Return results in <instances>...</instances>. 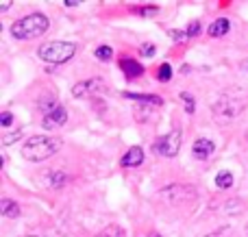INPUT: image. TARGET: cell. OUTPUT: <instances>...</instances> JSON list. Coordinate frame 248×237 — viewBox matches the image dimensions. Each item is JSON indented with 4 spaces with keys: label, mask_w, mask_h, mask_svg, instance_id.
<instances>
[{
    "label": "cell",
    "mask_w": 248,
    "mask_h": 237,
    "mask_svg": "<svg viewBox=\"0 0 248 237\" xmlns=\"http://www.w3.org/2000/svg\"><path fill=\"white\" fill-rule=\"evenodd\" d=\"M63 142L59 137H52V135H33L24 142V146L20 148L22 157L31 163H37V161H46L52 155L61 150Z\"/></svg>",
    "instance_id": "1"
},
{
    "label": "cell",
    "mask_w": 248,
    "mask_h": 237,
    "mask_svg": "<svg viewBox=\"0 0 248 237\" xmlns=\"http://www.w3.org/2000/svg\"><path fill=\"white\" fill-rule=\"evenodd\" d=\"M48 26H50V20H48L44 13L35 11V13H29V15H24V17L13 22L11 35H13V39H17V42H29V39L42 37V35L48 30Z\"/></svg>",
    "instance_id": "2"
},
{
    "label": "cell",
    "mask_w": 248,
    "mask_h": 237,
    "mask_svg": "<svg viewBox=\"0 0 248 237\" xmlns=\"http://www.w3.org/2000/svg\"><path fill=\"white\" fill-rule=\"evenodd\" d=\"M39 59L52 65L68 63L74 55H77V44L74 42H63V39H55V42H46L39 46Z\"/></svg>",
    "instance_id": "3"
},
{
    "label": "cell",
    "mask_w": 248,
    "mask_h": 237,
    "mask_svg": "<svg viewBox=\"0 0 248 237\" xmlns=\"http://www.w3.org/2000/svg\"><path fill=\"white\" fill-rule=\"evenodd\" d=\"M181 139H183V135H181L179 129L170 131L168 135L155 139L153 142V152L155 155H163V157H168V159H172V157H176L179 155V150H181Z\"/></svg>",
    "instance_id": "4"
},
{
    "label": "cell",
    "mask_w": 248,
    "mask_h": 237,
    "mask_svg": "<svg viewBox=\"0 0 248 237\" xmlns=\"http://www.w3.org/2000/svg\"><path fill=\"white\" fill-rule=\"evenodd\" d=\"M105 91V83L100 78H90V81H81L72 87V96L74 98H83L87 94H103Z\"/></svg>",
    "instance_id": "5"
},
{
    "label": "cell",
    "mask_w": 248,
    "mask_h": 237,
    "mask_svg": "<svg viewBox=\"0 0 248 237\" xmlns=\"http://www.w3.org/2000/svg\"><path fill=\"white\" fill-rule=\"evenodd\" d=\"M120 70L124 72V76H126L128 81H135V78L144 76V65H141L137 59H133V57H122L120 59Z\"/></svg>",
    "instance_id": "6"
},
{
    "label": "cell",
    "mask_w": 248,
    "mask_h": 237,
    "mask_svg": "<svg viewBox=\"0 0 248 237\" xmlns=\"http://www.w3.org/2000/svg\"><path fill=\"white\" fill-rule=\"evenodd\" d=\"M65 122H68V111H65V107H57L55 111H50L48 116H44L42 124H44V129L52 131V129H59V126H63Z\"/></svg>",
    "instance_id": "7"
},
{
    "label": "cell",
    "mask_w": 248,
    "mask_h": 237,
    "mask_svg": "<svg viewBox=\"0 0 248 237\" xmlns=\"http://www.w3.org/2000/svg\"><path fill=\"white\" fill-rule=\"evenodd\" d=\"M214 150H216L214 142H211V139H207V137H201V139H196V142H194L192 157H194V159H198V161H205V159H209V157L214 155Z\"/></svg>",
    "instance_id": "8"
},
{
    "label": "cell",
    "mask_w": 248,
    "mask_h": 237,
    "mask_svg": "<svg viewBox=\"0 0 248 237\" xmlns=\"http://www.w3.org/2000/svg\"><path fill=\"white\" fill-rule=\"evenodd\" d=\"M141 163H144V150H141V146H131L120 159L122 168H140Z\"/></svg>",
    "instance_id": "9"
},
{
    "label": "cell",
    "mask_w": 248,
    "mask_h": 237,
    "mask_svg": "<svg viewBox=\"0 0 248 237\" xmlns=\"http://www.w3.org/2000/svg\"><path fill=\"white\" fill-rule=\"evenodd\" d=\"M124 98L128 100H137V103H146L150 107H161L163 104V98L157 94H140V91H122Z\"/></svg>",
    "instance_id": "10"
},
{
    "label": "cell",
    "mask_w": 248,
    "mask_h": 237,
    "mask_svg": "<svg viewBox=\"0 0 248 237\" xmlns=\"http://www.w3.org/2000/svg\"><path fill=\"white\" fill-rule=\"evenodd\" d=\"M229 30H231V22H229L227 17H218V20H214L209 24L207 35H209V37H222V35H227Z\"/></svg>",
    "instance_id": "11"
},
{
    "label": "cell",
    "mask_w": 248,
    "mask_h": 237,
    "mask_svg": "<svg viewBox=\"0 0 248 237\" xmlns=\"http://www.w3.org/2000/svg\"><path fill=\"white\" fill-rule=\"evenodd\" d=\"M37 107H39V111H42L44 116H48V113L55 111V109L61 107V104L57 103V96L55 94H44L42 98L37 100Z\"/></svg>",
    "instance_id": "12"
},
{
    "label": "cell",
    "mask_w": 248,
    "mask_h": 237,
    "mask_svg": "<svg viewBox=\"0 0 248 237\" xmlns=\"http://www.w3.org/2000/svg\"><path fill=\"white\" fill-rule=\"evenodd\" d=\"M0 213L4 218H20V205L11 198H2L0 200Z\"/></svg>",
    "instance_id": "13"
},
{
    "label": "cell",
    "mask_w": 248,
    "mask_h": 237,
    "mask_svg": "<svg viewBox=\"0 0 248 237\" xmlns=\"http://www.w3.org/2000/svg\"><path fill=\"white\" fill-rule=\"evenodd\" d=\"M233 183H235V178H233V172H229V170H220L216 174V187L218 190H229V187H233Z\"/></svg>",
    "instance_id": "14"
},
{
    "label": "cell",
    "mask_w": 248,
    "mask_h": 237,
    "mask_svg": "<svg viewBox=\"0 0 248 237\" xmlns=\"http://www.w3.org/2000/svg\"><path fill=\"white\" fill-rule=\"evenodd\" d=\"M46 178H48V187H63V185H68L70 183V177L65 172H48L46 174Z\"/></svg>",
    "instance_id": "15"
},
{
    "label": "cell",
    "mask_w": 248,
    "mask_h": 237,
    "mask_svg": "<svg viewBox=\"0 0 248 237\" xmlns=\"http://www.w3.org/2000/svg\"><path fill=\"white\" fill-rule=\"evenodd\" d=\"M94 237H124V229L118 224H109V226H105L100 233H96Z\"/></svg>",
    "instance_id": "16"
},
{
    "label": "cell",
    "mask_w": 248,
    "mask_h": 237,
    "mask_svg": "<svg viewBox=\"0 0 248 237\" xmlns=\"http://www.w3.org/2000/svg\"><path fill=\"white\" fill-rule=\"evenodd\" d=\"M94 57H96L98 61H105V63H107V61L113 59V48H111V46H105V44H103V46H98V48L94 50Z\"/></svg>",
    "instance_id": "17"
},
{
    "label": "cell",
    "mask_w": 248,
    "mask_h": 237,
    "mask_svg": "<svg viewBox=\"0 0 248 237\" xmlns=\"http://www.w3.org/2000/svg\"><path fill=\"white\" fill-rule=\"evenodd\" d=\"M172 78V65L170 63H161L157 70V81L159 83H168Z\"/></svg>",
    "instance_id": "18"
},
{
    "label": "cell",
    "mask_w": 248,
    "mask_h": 237,
    "mask_svg": "<svg viewBox=\"0 0 248 237\" xmlns=\"http://www.w3.org/2000/svg\"><path fill=\"white\" fill-rule=\"evenodd\" d=\"M181 100L185 103V113H194L196 111V100L189 91H181Z\"/></svg>",
    "instance_id": "19"
},
{
    "label": "cell",
    "mask_w": 248,
    "mask_h": 237,
    "mask_svg": "<svg viewBox=\"0 0 248 237\" xmlns=\"http://www.w3.org/2000/svg\"><path fill=\"white\" fill-rule=\"evenodd\" d=\"M155 52H157V46H155L153 42H144V44L140 46V55H141V57H153Z\"/></svg>",
    "instance_id": "20"
},
{
    "label": "cell",
    "mask_w": 248,
    "mask_h": 237,
    "mask_svg": "<svg viewBox=\"0 0 248 237\" xmlns=\"http://www.w3.org/2000/svg\"><path fill=\"white\" fill-rule=\"evenodd\" d=\"M20 137H22V131L17 129V131H13V133L2 135V144H4V146H11V144H13V142H17Z\"/></svg>",
    "instance_id": "21"
},
{
    "label": "cell",
    "mask_w": 248,
    "mask_h": 237,
    "mask_svg": "<svg viewBox=\"0 0 248 237\" xmlns=\"http://www.w3.org/2000/svg\"><path fill=\"white\" fill-rule=\"evenodd\" d=\"M205 237H235V231L229 229V226H222V229H218L216 233H209V235H205Z\"/></svg>",
    "instance_id": "22"
},
{
    "label": "cell",
    "mask_w": 248,
    "mask_h": 237,
    "mask_svg": "<svg viewBox=\"0 0 248 237\" xmlns=\"http://www.w3.org/2000/svg\"><path fill=\"white\" fill-rule=\"evenodd\" d=\"M133 11L140 13V15H150V13H157V11H159V7H157V4H144V7L133 9Z\"/></svg>",
    "instance_id": "23"
},
{
    "label": "cell",
    "mask_w": 248,
    "mask_h": 237,
    "mask_svg": "<svg viewBox=\"0 0 248 237\" xmlns=\"http://www.w3.org/2000/svg\"><path fill=\"white\" fill-rule=\"evenodd\" d=\"M0 124H2V129H9V126L13 124L11 111H2V113H0Z\"/></svg>",
    "instance_id": "24"
},
{
    "label": "cell",
    "mask_w": 248,
    "mask_h": 237,
    "mask_svg": "<svg viewBox=\"0 0 248 237\" xmlns=\"http://www.w3.org/2000/svg\"><path fill=\"white\" fill-rule=\"evenodd\" d=\"M185 33H187V37H196V35L201 33V22H189V26L185 29Z\"/></svg>",
    "instance_id": "25"
},
{
    "label": "cell",
    "mask_w": 248,
    "mask_h": 237,
    "mask_svg": "<svg viewBox=\"0 0 248 237\" xmlns=\"http://www.w3.org/2000/svg\"><path fill=\"white\" fill-rule=\"evenodd\" d=\"M170 35H172V39H176V42H185V39H187V33H185V30H170Z\"/></svg>",
    "instance_id": "26"
},
{
    "label": "cell",
    "mask_w": 248,
    "mask_h": 237,
    "mask_svg": "<svg viewBox=\"0 0 248 237\" xmlns=\"http://www.w3.org/2000/svg\"><path fill=\"white\" fill-rule=\"evenodd\" d=\"M65 7H78V2H77V0H65Z\"/></svg>",
    "instance_id": "27"
},
{
    "label": "cell",
    "mask_w": 248,
    "mask_h": 237,
    "mask_svg": "<svg viewBox=\"0 0 248 237\" xmlns=\"http://www.w3.org/2000/svg\"><path fill=\"white\" fill-rule=\"evenodd\" d=\"M11 4H13V2H2V4H0V11H2V13H4V11H7V9H9V7H11Z\"/></svg>",
    "instance_id": "28"
},
{
    "label": "cell",
    "mask_w": 248,
    "mask_h": 237,
    "mask_svg": "<svg viewBox=\"0 0 248 237\" xmlns=\"http://www.w3.org/2000/svg\"><path fill=\"white\" fill-rule=\"evenodd\" d=\"M146 237H161V233H157V231H148Z\"/></svg>",
    "instance_id": "29"
},
{
    "label": "cell",
    "mask_w": 248,
    "mask_h": 237,
    "mask_svg": "<svg viewBox=\"0 0 248 237\" xmlns=\"http://www.w3.org/2000/svg\"><path fill=\"white\" fill-rule=\"evenodd\" d=\"M242 70H246V72H248V59L244 61V63H242Z\"/></svg>",
    "instance_id": "30"
},
{
    "label": "cell",
    "mask_w": 248,
    "mask_h": 237,
    "mask_svg": "<svg viewBox=\"0 0 248 237\" xmlns=\"http://www.w3.org/2000/svg\"><path fill=\"white\" fill-rule=\"evenodd\" d=\"M26 237H42V235H26Z\"/></svg>",
    "instance_id": "31"
}]
</instances>
